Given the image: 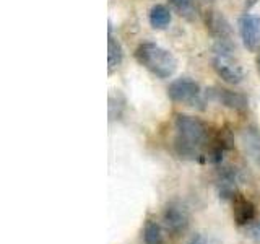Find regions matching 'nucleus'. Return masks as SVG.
<instances>
[{
	"label": "nucleus",
	"instance_id": "1",
	"mask_svg": "<svg viewBox=\"0 0 260 244\" xmlns=\"http://www.w3.org/2000/svg\"><path fill=\"white\" fill-rule=\"evenodd\" d=\"M208 142V126L202 119L189 114H176L174 119V151L182 160H200L203 146Z\"/></svg>",
	"mask_w": 260,
	"mask_h": 244
},
{
	"label": "nucleus",
	"instance_id": "2",
	"mask_svg": "<svg viewBox=\"0 0 260 244\" xmlns=\"http://www.w3.org/2000/svg\"><path fill=\"white\" fill-rule=\"evenodd\" d=\"M135 59L158 78H169L177 70V59L174 54L156 43H143L138 46Z\"/></svg>",
	"mask_w": 260,
	"mask_h": 244
},
{
	"label": "nucleus",
	"instance_id": "3",
	"mask_svg": "<svg viewBox=\"0 0 260 244\" xmlns=\"http://www.w3.org/2000/svg\"><path fill=\"white\" fill-rule=\"evenodd\" d=\"M165 228L171 236H182L190 226V211L181 200H171L162 211Z\"/></svg>",
	"mask_w": 260,
	"mask_h": 244
},
{
	"label": "nucleus",
	"instance_id": "4",
	"mask_svg": "<svg viewBox=\"0 0 260 244\" xmlns=\"http://www.w3.org/2000/svg\"><path fill=\"white\" fill-rule=\"evenodd\" d=\"M168 96L171 101L187 106L200 104L202 89L200 85L190 77H179L173 80L168 86Z\"/></svg>",
	"mask_w": 260,
	"mask_h": 244
},
{
	"label": "nucleus",
	"instance_id": "5",
	"mask_svg": "<svg viewBox=\"0 0 260 244\" xmlns=\"http://www.w3.org/2000/svg\"><path fill=\"white\" fill-rule=\"evenodd\" d=\"M239 36L246 49L255 51L260 46V16L254 13H244L239 18Z\"/></svg>",
	"mask_w": 260,
	"mask_h": 244
},
{
	"label": "nucleus",
	"instance_id": "6",
	"mask_svg": "<svg viewBox=\"0 0 260 244\" xmlns=\"http://www.w3.org/2000/svg\"><path fill=\"white\" fill-rule=\"evenodd\" d=\"M213 69L216 75L230 85H239L244 80L242 67L231 55H216L213 54Z\"/></svg>",
	"mask_w": 260,
	"mask_h": 244
},
{
	"label": "nucleus",
	"instance_id": "7",
	"mask_svg": "<svg viewBox=\"0 0 260 244\" xmlns=\"http://www.w3.org/2000/svg\"><path fill=\"white\" fill-rule=\"evenodd\" d=\"M241 184V173L238 168L233 166H223L218 171V179H216V187L219 197L228 200L234 199L238 195V187Z\"/></svg>",
	"mask_w": 260,
	"mask_h": 244
},
{
	"label": "nucleus",
	"instance_id": "8",
	"mask_svg": "<svg viewBox=\"0 0 260 244\" xmlns=\"http://www.w3.org/2000/svg\"><path fill=\"white\" fill-rule=\"evenodd\" d=\"M210 98L211 100L218 101L219 104H223L224 108L236 111V112H244L249 109V100L246 95L233 92L228 88H213L210 89Z\"/></svg>",
	"mask_w": 260,
	"mask_h": 244
},
{
	"label": "nucleus",
	"instance_id": "9",
	"mask_svg": "<svg viewBox=\"0 0 260 244\" xmlns=\"http://www.w3.org/2000/svg\"><path fill=\"white\" fill-rule=\"evenodd\" d=\"M205 26L216 41H233L231 24L219 12L208 10L205 13Z\"/></svg>",
	"mask_w": 260,
	"mask_h": 244
},
{
	"label": "nucleus",
	"instance_id": "10",
	"mask_svg": "<svg viewBox=\"0 0 260 244\" xmlns=\"http://www.w3.org/2000/svg\"><path fill=\"white\" fill-rule=\"evenodd\" d=\"M241 142L247 157L260 168V130L257 126H247L241 132Z\"/></svg>",
	"mask_w": 260,
	"mask_h": 244
},
{
	"label": "nucleus",
	"instance_id": "11",
	"mask_svg": "<svg viewBox=\"0 0 260 244\" xmlns=\"http://www.w3.org/2000/svg\"><path fill=\"white\" fill-rule=\"evenodd\" d=\"M233 218L236 225L246 226L254 222L255 218V205L244 195L238 194L233 199Z\"/></svg>",
	"mask_w": 260,
	"mask_h": 244
},
{
	"label": "nucleus",
	"instance_id": "12",
	"mask_svg": "<svg viewBox=\"0 0 260 244\" xmlns=\"http://www.w3.org/2000/svg\"><path fill=\"white\" fill-rule=\"evenodd\" d=\"M171 20H173V15L171 10L162 4H156L151 7V10L148 13V21L151 24V28L154 29H166L169 26Z\"/></svg>",
	"mask_w": 260,
	"mask_h": 244
},
{
	"label": "nucleus",
	"instance_id": "13",
	"mask_svg": "<svg viewBox=\"0 0 260 244\" xmlns=\"http://www.w3.org/2000/svg\"><path fill=\"white\" fill-rule=\"evenodd\" d=\"M122 60H124V49H122V44L112 36V33L109 29V36H108V69H109V73L119 69Z\"/></svg>",
	"mask_w": 260,
	"mask_h": 244
},
{
	"label": "nucleus",
	"instance_id": "14",
	"mask_svg": "<svg viewBox=\"0 0 260 244\" xmlns=\"http://www.w3.org/2000/svg\"><path fill=\"white\" fill-rule=\"evenodd\" d=\"M143 242L145 244H165L162 228L156 220H146L143 225Z\"/></svg>",
	"mask_w": 260,
	"mask_h": 244
},
{
	"label": "nucleus",
	"instance_id": "15",
	"mask_svg": "<svg viewBox=\"0 0 260 244\" xmlns=\"http://www.w3.org/2000/svg\"><path fill=\"white\" fill-rule=\"evenodd\" d=\"M169 4L182 16H189L193 12V0H169Z\"/></svg>",
	"mask_w": 260,
	"mask_h": 244
},
{
	"label": "nucleus",
	"instance_id": "16",
	"mask_svg": "<svg viewBox=\"0 0 260 244\" xmlns=\"http://www.w3.org/2000/svg\"><path fill=\"white\" fill-rule=\"evenodd\" d=\"M117 98H119V93L117 96H114V95L109 96V117L111 119H119L122 109H124V100L119 101Z\"/></svg>",
	"mask_w": 260,
	"mask_h": 244
},
{
	"label": "nucleus",
	"instance_id": "17",
	"mask_svg": "<svg viewBox=\"0 0 260 244\" xmlns=\"http://www.w3.org/2000/svg\"><path fill=\"white\" fill-rule=\"evenodd\" d=\"M187 244H219V242L215 238H211V236L205 234V233H197V234L192 236Z\"/></svg>",
	"mask_w": 260,
	"mask_h": 244
},
{
	"label": "nucleus",
	"instance_id": "18",
	"mask_svg": "<svg viewBox=\"0 0 260 244\" xmlns=\"http://www.w3.org/2000/svg\"><path fill=\"white\" fill-rule=\"evenodd\" d=\"M249 233H250V236H252V238H254V239H257V241L260 242V222H258L257 225H254V226H252Z\"/></svg>",
	"mask_w": 260,
	"mask_h": 244
},
{
	"label": "nucleus",
	"instance_id": "19",
	"mask_svg": "<svg viewBox=\"0 0 260 244\" xmlns=\"http://www.w3.org/2000/svg\"><path fill=\"white\" fill-rule=\"evenodd\" d=\"M257 70H258V73H260V55L257 57Z\"/></svg>",
	"mask_w": 260,
	"mask_h": 244
}]
</instances>
